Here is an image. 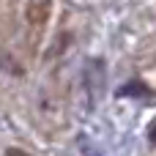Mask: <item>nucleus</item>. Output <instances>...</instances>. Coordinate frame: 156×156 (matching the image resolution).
I'll list each match as a JSON object with an SVG mask.
<instances>
[{"label": "nucleus", "mask_w": 156, "mask_h": 156, "mask_svg": "<svg viewBox=\"0 0 156 156\" xmlns=\"http://www.w3.org/2000/svg\"><path fill=\"white\" fill-rule=\"evenodd\" d=\"M148 137H151V145H156V123L148 129Z\"/></svg>", "instance_id": "f257e3e1"}]
</instances>
